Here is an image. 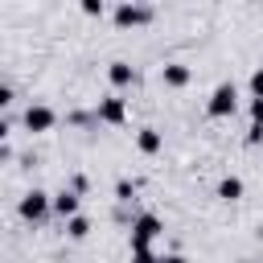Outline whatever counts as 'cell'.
<instances>
[{"label": "cell", "mask_w": 263, "mask_h": 263, "mask_svg": "<svg viewBox=\"0 0 263 263\" xmlns=\"http://www.w3.org/2000/svg\"><path fill=\"white\" fill-rule=\"evenodd\" d=\"M53 214V193H45V189H25L21 197H16V218L21 222H29V226H37V222H45Z\"/></svg>", "instance_id": "obj_1"}, {"label": "cell", "mask_w": 263, "mask_h": 263, "mask_svg": "<svg viewBox=\"0 0 263 263\" xmlns=\"http://www.w3.org/2000/svg\"><path fill=\"white\" fill-rule=\"evenodd\" d=\"M160 234H164V222H160L156 214H148V210H144V214H136V218H132V226H127V242H132V251H148Z\"/></svg>", "instance_id": "obj_2"}, {"label": "cell", "mask_w": 263, "mask_h": 263, "mask_svg": "<svg viewBox=\"0 0 263 263\" xmlns=\"http://www.w3.org/2000/svg\"><path fill=\"white\" fill-rule=\"evenodd\" d=\"M234 111H238V86L234 82H218L210 90V99H205V115L210 119H230Z\"/></svg>", "instance_id": "obj_3"}, {"label": "cell", "mask_w": 263, "mask_h": 263, "mask_svg": "<svg viewBox=\"0 0 263 263\" xmlns=\"http://www.w3.org/2000/svg\"><path fill=\"white\" fill-rule=\"evenodd\" d=\"M156 16V8L152 4H140V0H119L115 8H111V21L119 25V29H140V25H148Z\"/></svg>", "instance_id": "obj_4"}, {"label": "cell", "mask_w": 263, "mask_h": 263, "mask_svg": "<svg viewBox=\"0 0 263 263\" xmlns=\"http://www.w3.org/2000/svg\"><path fill=\"white\" fill-rule=\"evenodd\" d=\"M21 123H25V132L45 136V132H53V127H58V111H53L49 103H29V107H25V115H21Z\"/></svg>", "instance_id": "obj_5"}, {"label": "cell", "mask_w": 263, "mask_h": 263, "mask_svg": "<svg viewBox=\"0 0 263 263\" xmlns=\"http://www.w3.org/2000/svg\"><path fill=\"white\" fill-rule=\"evenodd\" d=\"M95 119H99V123H111V127H123V123H127V99L115 95V90L103 95V99L95 103Z\"/></svg>", "instance_id": "obj_6"}, {"label": "cell", "mask_w": 263, "mask_h": 263, "mask_svg": "<svg viewBox=\"0 0 263 263\" xmlns=\"http://www.w3.org/2000/svg\"><path fill=\"white\" fill-rule=\"evenodd\" d=\"M160 82H164L168 90H185V86L193 82V70H189L185 62H164V66H160Z\"/></svg>", "instance_id": "obj_7"}, {"label": "cell", "mask_w": 263, "mask_h": 263, "mask_svg": "<svg viewBox=\"0 0 263 263\" xmlns=\"http://www.w3.org/2000/svg\"><path fill=\"white\" fill-rule=\"evenodd\" d=\"M74 214H82V197H78L74 189H58V193H53V218L70 222Z\"/></svg>", "instance_id": "obj_8"}, {"label": "cell", "mask_w": 263, "mask_h": 263, "mask_svg": "<svg viewBox=\"0 0 263 263\" xmlns=\"http://www.w3.org/2000/svg\"><path fill=\"white\" fill-rule=\"evenodd\" d=\"M107 82H111L115 90H127V86H136V66H132V62H123V58H115V62L107 66Z\"/></svg>", "instance_id": "obj_9"}, {"label": "cell", "mask_w": 263, "mask_h": 263, "mask_svg": "<svg viewBox=\"0 0 263 263\" xmlns=\"http://www.w3.org/2000/svg\"><path fill=\"white\" fill-rule=\"evenodd\" d=\"M136 148H140L144 156H156V152L164 148V136H160L156 127H140V132H136Z\"/></svg>", "instance_id": "obj_10"}, {"label": "cell", "mask_w": 263, "mask_h": 263, "mask_svg": "<svg viewBox=\"0 0 263 263\" xmlns=\"http://www.w3.org/2000/svg\"><path fill=\"white\" fill-rule=\"evenodd\" d=\"M242 189H247V185H242V177H234V173H226V177L218 181V197H222V201H238Z\"/></svg>", "instance_id": "obj_11"}, {"label": "cell", "mask_w": 263, "mask_h": 263, "mask_svg": "<svg viewBox=\"0 0 263 263\" xmlns=\"http://www.w3.org/2000/svg\"><path fill=\"white\" fill-rule=\"evenodd\" d=\"M62 226H66V238H74V242H82V238H90V230H95L86 214H74V218H70V222H62Z\"/></svg>", "instance_id": "obj_12"}, {"label": "cell", "mask_w": 263, "mask_h": 263, "mask_svg": "<svg viewBox=\"0 0 263 263\" xmlns=\"http://www.w3.org/2000/svg\"><path fill=\"white\" fill-rule=\"evenodd\" d=\"M136 189H140L136 181L119 177V181H115V201H119V205H132V201H136Z\"/></svg>", "instance_id": "obj_13"}, {"label": "cell", "mask_w": 263, "mask_h": 263, "mask_svg": "<svg viewBox=\"0 0 263 263\" xmlns=\"http://www.w3.org/2000/svg\"><path fill=\"white\" fill-rule=\"evenodd\" d=\"M247 90H251V99H263V66H255V70H251Z\"/></svg>", "instance_id": "obj_14"}, {"label": "cell", "mask_w": 263, "mask_h": 263, "mask_svg": "<svg viewBox=\"0 0 263 263\" xmlns=\"http://www.w3.org/2000/svg\"><path fill=\"white\" fill-rule=\"evenodd\" d=\"M247 115H251V127H263V99H251L247 103Z\"/></svg>", "instance_id": "obj_15"}, {"label": "cell", "mask_w": 263, "mask_h": 263, "mask_svg": "<svg viewBox=\"0 0 263 263\" xmlns=\"http://www.w3.org/2000/svg\"><path fill=\"white\" fill-rule=\"evenodd\" d=\"M103 12H107L103 0H82V16H103Z\"/></svg>", "instance_id": "obj_16"}, {"label": "cell", "mask_w": 263, "mask_h": 263, "mask_svg": "<svg viewBox=\"0 0 263 263\" xmlns=\"http://www.w3.org/2000/svg\"><path fill=\"white\" fill-rule=\"evenodd\" d=\"M66 189H74V193H78V197H82V193H86V189H90V181H86V177H82V173H74V177H70V185H66Z\"/></svg>", "instance_id": "obj_17"}, {"label": "cell", "mask_w": 263, "mask_h": 263, "mask_svg": "<svg viewBox=\"0 0 263 263\" xmlns=\"http://www.w3.org/2000/svg\"><path fill=\"white\" fill-rule=\"evenodd\" d=\"M156 259H160V255H156L152 247H148V251H132V263H156Z\"/></svg>", "instance_id": "obj_18"}, {"label": "cell", "mask_w": 263, "mask_h": 263, "mask_svg": "<svg viewBox=\"0 0 263 263\" xmlns=\"http://www.w3.org/2000/svg\"><path fill=\"white\" fill-rule=\"evenodd\" d=\"M8 103H12V86H8V82H0V115H4V107H8Z\"/></svg>", "instance_id": "obj_19"}, {"label": "cell", "mask_w": 263, "mask_h": 263, "mask_svg": "<svg viewBox=\"0 0 263 263\" xmlns=\"http://www.w3.org/2000/svg\"><path fill=\"white\" fill-rule=\"evenodd\" d=\"M8 132H12V119L0 115V144H8Z\"/></svg>", "instance_id": "obj_20"}, {"label": "cell", "mask_w": 263, "mask_h": 263, "mask_svg": "<svg viewBox=\"0 0 263 263\" xmlns=\"http://www.w3.org/2000/svg\"><path fill=\"white\" fill-rule=\"evenodd\" d=\"M247 144H251V148L263 144V127H251V132H247Z\"/></svg>", "instance_id": "obj_21"}, {"label": "cell", "mask_w": 263, "mask_h": 263, "mask_svg": "<svg viewBox=\"0 0 263 263\" xmlns=\"http://www.w3.org/2000/svg\"><path fill=\"white\" fill-rule=\"evenodd\" d=\"M156 263H189V259H185V255H177V251H168V255H160Z\"/></svg>", "instance_id": "obj_22"}, {"label": "cell", "mask_w": 263, "mask_h": 263, "mask_svg": "<svg viewBox=\"0 0 263 263\" xmlns=\"http://www.w3.org/2000/svg\"><path fill=\"white\" fill-rule=\"evenodd\" d=\"M8 160H12V148H8V144H0V164H8Z\"/></svg>", "instance_id": "obj_23"}]
</instances>
